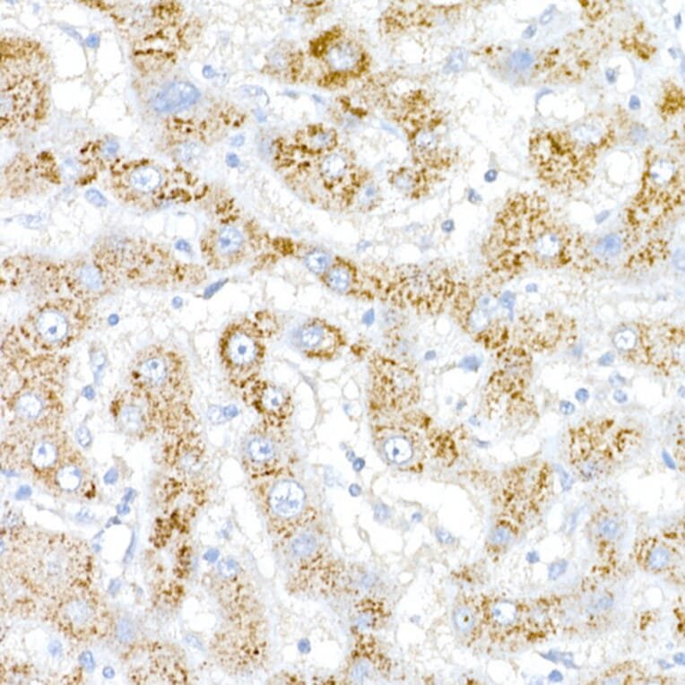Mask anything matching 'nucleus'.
<instances>
[{
    "mask_svg": "<svg viewBox=\"0 0 685 685\" xmlns=\"http://www.w3.org/2000/svg\"><path fill=\"white\" fill-rule=\"evenodd\" d=\"M592 125L572 130L542 131L530 141L529 152L539 177L550 186L570 191L585 185L598 152L608 141V131Z\"/></svg>",
    "mask_w": 685,
    "mask_h": 685,
    "instance_id": "obj_3",
    "label": "nucleus"
},
{
    "mask_svg": "<svg viewBox=\"0 0 685 685\" xmlns=\"http://www.w3.org/2000/svg\"><path fill=\"white\" fill-rule=\"evenodd\" d=\"M304 138V143L315 152H331L337 143V134L333 128L317 126L310 128Z\"/></svg>",
    "mask_w": 685,
    "mask_h": 685,
    "instance_id": "obj_37",
    "label": "nucleus"
},
{
    "mask_svg": "<svg viewBox=\"0 0 685 685\" xmlns=\"http://www.w3.org/2000/svg\"><path fill=\"white\" fill-rule=\"evenodd\" d=\"M596 530L599 536L602 538L611 540L617 535L620 530V525L614 516L604 515L600 517Z\"/></svg>",
    "mask_w": 685,
    "mask_h": 685,
    "instance_id": "obj_42",
    "label": "nucleus"
},
{
    "mask_svg": "<svg viewBox=\"0 0 685 685\" xmlns=\"http://www.w3.org/2000/svg\"><path fill=\"white\" fill-rule=\"evenodd\" d=\"M571 322L551 316L528 326L525 338L534 351H549L572 335Z\"/></svg>",
    "mask_w": 685,
    "mask_h": 685,
    "instance_id": "obj_26",
    "label": "nucleus"
},
{
    "mask_svg": "<svg viewBox=\"0 0 685 685\" xmlns=\"http://www.w3.org/2000/svg\"><path fill=\"white\" fill-rule=\"evenodd\" d=\"M74 456L65 455L54 470L56 485L65 491H74L82 482L83 470L81 463Z\"/></svg>",
    "mask_w": 685,
    "mask_h": 685,
    "instance_id": "obj_35",
    "label": "nucleus"
},
{
    "mask_svg": "<svg viewBox=\"0 0 685 685\" xmlns=\"http://www.w3.org/2000/svg\"><path fill=\"white\" fill-rule=\"evenodd\" d=\"M97 618V608L92 601L75 597L66 601L59 610L62 625L75 633L89 631Z\"/></svg>",
    "mask_w": 685,
    "mask_h": 685,
    "instance_id": "obj_31",
    "label": "nucleus"
},
{
    "mask_svg": "<svg viewBox=\"0 0 685 685\" xmlns=\"http://www.w3.org/2000/svg\"><path fill=\"white\" fill-rule=\"evenodd\" d=\"M137 393V392H136ZM142 395L137 393L136 399L130 397L117 403L115 416L119 428L129 436H142L149 429L150 412H147Z\"/></svg>",
    "mask_w": 685,
    "mask_h": 685,
    "instance_id": "obj_30",
    "label": "nucleus"
},
{
    "mask_svg": "<svg viewBox=\"0 0 685 685\" xmlns=\"http://www.w3.org/2000/svg\"><path fill=\"white\" fill-rule=\"evenodd\" d=\"M46 407V400L38 390L22 391L13 400V412L22 421H38Z\"/></svg>",
    "mask_w": 685,
    "mask_h": 685,
    "instance_id": "obj_33",
    "label": "nucleus"
},
{
    "mask_svg": "<svg viewBox=\"0 0 685 685\" xmlns=\"http://www.w3.org/2000/svg\"><path fill=\"white\" fill-rule=\"evenodd\" d=\"M511 538V532L510 529L505 525H500L497 527L490 536L491 542L495 545H502L507 542Z\"/></svg>",
    "mask_w": 685,
    "mask_h": 685,
    "instance_id": "obj_44",
    "label": "nucleus"
},
{
    "mask_svg": "<svg viewBox=\"0 0 685 685\" xmlns=\"http://www.w3.org/2000/svg\"><path fill=\"white\" fill-rule=\"evenodd\" d=\"M234 142H235V143H233L234 145H240V144H242V143H243V137H242V136H236V137L234 138Z\"/></svg>",
    "mask_w": 685,
    "mask_h": 685,
    "instance_id": "obj_53",
    "label": "nucleus"
},
{
    "mask_svg": "<svg viewBox=\"0 0 685 685\" xmlns=\"http://www.w3.org/2000/svg\"><path fill=\"white\" fill-rule=\"evenodd\" d=\"M377 294L400 308L437 315L448 306L457 281L442 265L402 264L389 272L386 282L376 276Z\"/></svg>",
    "mask_w": 685,
    "mask_h": 685,
    "instance_id": "obj_8",
    "label": "nucleus"
},
{
    "mask_svg": "<svg viewBox=\"0 0 685 685\" xmlns=\"http://www.w3.org/2000/svg\"><path fill=\"white\" fill-rule=\"evenodd\" d=\"M293 344L307 359L328 361L340 355L347 337L341 327L327 319L311 316L296 328Z\"/></svg>",
    "mask_w": 685,
    "mask_h": 685,
    "instance_id": "obj_17",
    "label": "nucleus"
},
{
    "mask_svg": "<svg viewBox=\"0 0 685 685\" xmlns=\"http://www.w3.org/2000/svg\"><path fill=\"white\" fill-rule=\"evenodd\" d=\"M120 586H121V583H120V581H118V580H117V579H115V580H112V581L110 582V584H109V586H108V592L110 594H117V593L119 591V589H120Z\"/></svg>",
    "mask_w": 685,
    "mask_h": 685,
    "instance_id": "obj_50",
    "label": "nucleus"
},
{
    "mask_svg": "<svg viewBox=\"0 0 685 685\" xmlns=\"http://www.w3.org/2000/svg\"><path fill=\"white\" fill-rule=\"evenodd\" d=\"M272 239L256 221L238 211L221 210L200 236L198 247L207 270L226 272L271 249Z\"/></svg>",
    "mask_w": 685,
    "mask_h": 685,
    "instance_id": "obj_7",
    "label": "nucleus"
},
{
    "mask_svg": "<svg viewBox=\"0 0 685 685\" xmlns=\"http://www.w3.org/2000/svg\"><path fill=\"white\" fill-rule=\"evenodd\" d=\"M640 438L637 429L612 420L586 421L570 430L569 464L584 480L599 479L632 453Z\"/></svg>",
    "mask_w": 685,
    "mask_h": 685,
    "instance_id": "obj_6",
    "label": "nucleus"
},
{
    "mask_svg": "<svg viewBox=\"0 0 685 685\" xmlns=\"http://www.w3.org/2000/svg\"><path fill=\"white\" fill-rule=\"evenodd\" d=\"M199 97V91L193 84L177 82L158 91L152 100V107L159 113L177 112L194 105Z\"/></svg>",
    "mask_w": 685,
    "mask_h": 685,
    "instance_id": "obj_27",
    "label": "nucleus"
},
{
    "mask_svg": "<svg viewBox=\"0 0 685 685\" xmlns=\"http://www.w3.org/2000/svg\"><path fill=\"white\" fill-rule=\"evenodd\" d=\"M80 663L83 666V668L91 672L94 669V660L92 654L90 651H84L79 656Z\"/></svg>",
    "mask_w": 685,
    "mask_h": 685,
    "instance_id": "obj_46",
    "label": "nucleus"
},
{
    "mask_svg": "<svg viewBox=\"0 0 685 685\" xmlns=\"http://www.w3.org/2000/svg\"><path fill=\"white\" fill-rule=\"evenodd\" d=\"M240 462L251 480L264 479L292 470L295 454L288 424L260 419L241 441Z\"/></svg>",
    "mask_w": 685,
    "mask_h": 685,
    "instance_id": "obj_12",
    "label": "nucleus"
},
{
    "mask_svg": "<svg viewBox=\"0 0 685 685\" xmlns=\"http://www.w3.org/2000/svg\"><path fill=\"white\" fill-rule=\"evenodd\" d=\"M370 372L377 395L393 407H404L416 398L417 382L414 373L381 354L369 360Z\"/></svg>",
    "mask_w": 685,
    "mask_h": 685,
    "instance_id": "obj_18",
    "label": "nucleus"
},
{
    "mask_svg": "<svg viewBox=\"0 0 685 685\" xmlns=\"http://www.w3.org/2000/svg\"><path fill=\"white\" fill-rule=\"evenodd\" d=\"M671 560V555L669 551L662 547H653L646 557V565L653 570H659L664 568Z\"/></svg>",
    "mask_w": 685,
    "mask_h": 685,
    "instance_id": "obj_41",
    "label": "nucleus"
},
{
    "mask_svg": "<svg viewBox=\"0 0 685 685\" xmlns=\"http://www.w3.org/2000/svg\"><path fill=\"white\" fill-rule=\"evenodd\" d=\"M115 634L119 642L124 644L130 643L135 637L134 624L128 618H121L117 623Z\"/></svg>",
    "mask_w": 685,
    "mask_h": 685,
    "instance_id": "obj_43",
    "label": "nucleus"
},
{
    "mask_svg": "<svg viewBox=\"0 0 685 685\" xmlns=\"http://www.w3.org/2000/svg\"><path fill=\"white\" fill-rule=\"evenodd\" d=\"M681 179L680 166L672 159L657 157L652 160L628 213L631 226L649 228L672 212L683 198Z\"/></svg>",
    "mask_w": 685,
    "mask_h": 685,
    "instance_id": "obj_11",
    "label": "nucleus"
},
{
    "mask_svg": "<svg viewBox=\"0 0 685 685\" xmlns=\"http://www.w3.org/2000/svg\"><path fill=\"white\" fill-rule=\"evenodd\" d=\"M568 241L544 197L518 194L507 200L495 220L489 241L490 266L495 273L507 274L526 263L565 264L570 258Z\"/></svg>",
    "mask_w": 685,
    "mask_h": 685,
    "instance_id": "obj_1",
    "label": "nucleus"
},
{
    "mask_svg": "<svg viewBox=\"0 0 685 685\" xmlns=\"http://www.w3.org/2000/svg\"><path fill=\"white\" fill-rule=\"evenodd\" d=\"M29 464L36 472H53L59 464L63 455L61 447L51 437H43L36 440L29 451Z\"/></svg>",
    "mask_w": 685,
    "mask_h": 685,
    "instance_id": "obj_32",
    "label": "nucleus"
},
{
    "mask_svg": "<svg viewBox=\"0 0 685 685\" xmlns=\"http://www.w3.org/2000/svg\"><path fill=\"white\" fill-rule=\"evenodd\" d=\"M104 677L111 679L114 676V670L111 667H106L103 670Z\"/></svg>",
    "mask_w": 685,
    "mask_h": 685,
    "instance_id": "obj_52",
    "label": "nucleus"
},
{
    "mask_svg": "<svg viewBox=\"0 0 685 685\" xmlns=\"http://www.w3.org/2000/svg\"><path fill=\"white\" fill-rule=\"evenodd\" d=\"M204 74L207 77H211L212 74H214L213 71L212 69L208 70V66L204 69Z\"/></svg>",
    "mask_w": 685,
    "mask_h": 685,
    "instance_id": "obj_54",
    "label": "nucleus"
},
{
    "mask_svg": "<svg viewBox=\"0 0 685 685\" xmlns=\"http://www.w3.org/2000/svg\"><path fill=\"white\" fill-rule=\"evenodd\" d=\"M384 452L389 461L398 464L409 462L413 455L411 442L402 436L388 438L384 444Z\"/></svg>",
    "mask_w": 685,
    "mask_h": 685,
    "instance_id": "obj_38",
    "label": "nucleus"
},
{
    "mask_svg": "<svg viewBox=\"0 0 685 685\" xmlns=\"http://www.w3.org/2000/svg\"><path fill=\"white\" fill-rule=\"evenodd\" d=\"M135 542H136V537H135V535H133V537L131 539V542L129 544V547H128V549L126 551V557H125V561L126 562H128V561H130L132 559L134 552V549H135Z\"/></svg>",
    "mask_w": 685,
    "mask_h": 685,
    "instance_id": "obj_49",
    "label": "nucleus"
},
{
    "mask_svg": "<svg viewBox=\"0 0 685 685\" xmlns=\"http://www.w3.org/2000/svg\"><path fill=\"white\" fill-rule=\"evenodd\" d=\"M326 61L338 74H356L365 69L364 50L355 41L339 40L328 48Z\"/></svg>",
    "mask_w": 685,
    "mask_h": 685,
    "instance_id": "obj_29",
    "label": "nucleus"
},
{
    "mask_svg": "<svg viewBox=\"0 0 685 685\" xmlns=\"http://www.w3.org/2000/svg\"><path fill=\"white\" fill-rule=\"evenodd\" d=\"M271 250L282 257L296 260L317 279L327 270L334 256L316 244L284 237L273 238Z\"/></svg>",
    "mask_w": 685,
    "mask_h": 685,
    "instance_id": "obj_24",
    "label": "nucleus"
},
{
    "mask_svg": "<svg viewBox=\"0 0 685 685\" xmlns=\"http://www.w3.org/2000/svg\"><path fill=\"white\" fill-rule=\"evenodd\" d=\"M354 610L353 622L360 631L374 630L384 623L386 610L384 606L376 600H362Z\"/></svg>",
    "mask_w": 685,
    "mask_h": 685,
    "instance_id": "obj_34",
    "label": "nucleus"
},
{
    "mask_svg": "<svg viewBox=\"0 0 685 685\" xmlns=\"http://www.w3.org/2000/svg\"><path fill=\"white\" fill-rule=\"evenodd\" d=\"M180 179L169 177L159 168L142 164L125 169L113 178L118 196L126 203L143 209L156 208L169 202H186L192 198Z\"/></svg>",
    "mask_w": 685,
    "mask_h": 685,
    "instance_id": "obj_14",
    "label": "nucleus"
},
{
    "mask_svg": "<svg viewBox=\"0 0 685 685\" xmlns=\"http://www.w3.org/2000/svg\"><path fill=\"white\" fill-rule=\"evenodd\" d=\"M453 621L459 633L471 636L476 628L477 617L473 608L465 603H460L453 611Z\"/></svg>",
    "mask_w": 685,
    "mask_h": 685,
    "instance_id": "obj_39",
    "label": "nucleus"
},
{
    "mask_svg": "<svg viewBox=\"0 0 685 685\" xmlns=\"http://www.w3.org/2000/svg\"><path fill=\"white\" fill-rule=\"evenodd\" d=\"M354 170L353 158L345 150L327 154L318 166V173L323 186L329 192L339 191Z\"/></svg>",
    "mask_w": 685,
    "mask_h": 685,
    "instance_id": "obj_28",
    "label": "nucleus"
},
{
    "mask_svg": "<svg viewBox=\"0 0 685 685\" xmlns=\"http://www.w3.org/2000/svg\"><path fill=\"white\" fill-rule=\"evenodd\" d=\"M423 119H412L409 124L408 140L415 165L427 170L449 169L455 161L453 151L443 147L436 119L429 118L428 122Z\"/></svg>",
    "mask_w": 685,
    "mask_h": 685,
    "instance_id": "obj_20",
    "label": "nucleus"
},
{
    "mask_svg": "<svg viewBox=\"0 0 685 685\" xmlns=\"http://www.w3.org/2000/svg\"><path fill=\"white\" fill-rule=\"evenodd\" d=\"M90 304L58 296L33 308L20 323L18 331L27 346L51 353L74 343L87 328L91 315Z\"/></svg>",
    "mask_w": 685,
    "mask_h": 685,
    "instance_id": "obj_9",
    "label": "nucleus"
},
{
    "mask_svg": "<svg viewBox=\"0 0 685 685\" xmlns=\"http://www.w3.org/2000/svg\"><path fill=\"white\" fill-rule=\"evenodd\" d=\"M684 432L676 441L674 446V454L680 464H684Z\"/></svg>",
    "mask_w": 685,
    "mask_h": 685,
    "instance_id": "obj_47",
    "label": "nucleus"
},
{
    "mask_svg": "<svg viewBox=\"0 0 685 685\" xmlns=\"http://www.w3.org/2000/svg\"><path fill=\"white\" fill-rule=\"evenodd\" d=\"M94 257L107 266L118 280L168 290L189 289L207 278L204 264L178 257L169 248L142 239L106 242L95 249Z\"/></svg>",
    "mask_w": 685,
    "mask_h": 685,
    "instance_id": "obj_2",
    "label": "nucleus"
},
{
    "mask_svg": "<svg viewBox=\"0 0 685 685\" xmlns=\"http://www.w3.org/2000/svg\"><path fill=\"white\" fill-rule=\"evenodd\" d=\"M129 377L137 393L161 412L171 429L185 425L191 414V384L181 353L161 345L144 347L132 360Z\"/></svg>",
    "mask_w": 685,
    "mask_h": 685,
    "instance_id": "obj_4",
    "label": "nucleus"
},
{
    "mask_svg": "<svg viewBox=\"0 0 685 685\" xmlns=\"http://www.w3.org/2000/svg\"><path fill=\"white\" fill-rule=\"evenodd\" d=\"M640 352L635 359L663 374L680 369L683 364L684 333L682 329L667 325H642L639 328Z\"/></svg>",
    "mask_w": 685,
    "mask_h": 685,
    "instance_id": "obj_16",
    "label": "nucleus"
},
{
    "mask_svg": "<svg viewBox=\"0 0 685 685\" xmlns=\"http://www.w3.org/2000/svg\"><path fill=\"white\" fill-rule=\"evenodd\" d=\"M279 329L278 316L268 309L238 316L224 326L218 340V356L233 387L242 391L260 378L268 342Z\"/></svg>",
    "mask_w": 685,
    "mask_h": 685,
    "instance_id": "obj_5",
    "label": "nucleus"
},
{
    "mask_svg": "<svg viewBox=\"0 0 685 685\" xmlns=\"http://www.w3.org/2000/svg\"><path fill=\"white\" fill-rule=\"evenodd\" d=\"M118 149L117 143L114 141H108L107 142L104 146L101 148L102 153L106 156H112L116 153V152Z\"/></svg>",
    "mask_w": 685,
    "mask_h": 685,
    "instance_id": "obj_48",
    "label": "nucleus"
},
{
    "mask_svg": "<svg viewBox=\"0 0 685 685\" xmlns=\"http://www.w3.org/2000/svg\"><path fill=\"white\" fill-rule=\"evenodd\" d=\"M317 550V541L310 532H304L294 537L291 542V551L299 559H310Z\"/></svg>",
    "mask_w": 685,
    "mask_h": 685,
    "instance_id": "obj_40",
    "label": "nucleus"
},
{
    "mask_svg": "<svg viewBox=\"0 0 685 685\" xmlns=\"http://www.w3.org/2000/svg\"><path fill=\"white\" fill-rule=\"evenodd\" d=\"M86 43H87V44H88L90 47H96V46L98 45V43H99V38H98L96 35H90V36H89V37L86 39Z\"/></svg>",
    "mask_w": 685,
    "mask_h": 685,
    "instance_id": "obj_51",
    "label": "nucleus"
},
{
    "mask_svg": "<svg viewBox=\"0 0 685 685\" xmlns=\"http://www.w3.org/2000/svg\"><path fill=\"white\" fill-rule=\"evenodd\" d=\"M25 551L24 565L29 580L40 591L59 594L87 572L86 551L65 536H46Z\"/></svg>",
    "mask_w": 685,
    "mask_h": 685,
    "instance_id": "obj_10",
    "label": "nucleus"
},
{
    "mask_svg": "<svg viewBox=\"0 0 685 685\" xmlns=\"http://www.w3.org/2000/svg\"><path fill=\"white\" fill-rule=\"evenodd\" d=\"M498 370L491 377L492 386L503 394H521L531 377V356L519 347L504 348L499 352Z\"/></svg>",
    "mask_w": 685,
    "mask_h": 685,
    "instance_id": "obj_23",
    "label": "nucleus"
},
{
    "mask_svg": "<svg viewBox=\"0 0 685 685\" xmlns=\"http://www.w3.org/2000/svg\"><path fill=\"white\" fill-rule=\"evenodd\" d=\"M387 182L397 193L409 200H420L430 191L433 181L427 169L402 166L387 172Z\"/></svg>",
    "mask_w": 685,
    "mask_h": 685,
    "instance_id": "obj_25",
    "label": "nucleus"
},
{
    "mask_svg": "<svg viewBox=\"0 0 685 685\" xmlns=\"http://www.w3.org/2000/svg\"><path fill=\"white\" fill-rule=\"evenodd\" d=\"M318 281L327 290L357 300H373L377 295L375 276L353 260L339 255L334 256Z\"/></svg>",
    "mask_w": 685,
    "mask_h": 685,
    "instance_id": "obj_19",
    "label": "nucleus"
},
{
    "mask_svg": "<svg viewBox=\"0 0 685 685\" xmlns=\"http://www.w3.org/2000/svg\"><path fill=\"white\" fill-rule=\"evenodd\" d=\"M195 149H198L195 144H186L178 149V158L183 161H187L195 155Z\"/></svg>",
    "mask_w": 685,
    "mask_h": 685,
    "instance_id": "obj_45",
    "label": "nucleus"
},
{
    "mask_svg": "<svg viewBox=\"0 0 685 685\" xmlns=\"http://www.w3.org/2000/svg\"><path fill=\"white\" fill-rule=\"evenodd\" d=\"M485 617L493 628L508 629L517 620L518 608L511 601L497 600L485 608Z\"/></svg>",
    "mask_w": 685,
    "mask_h": 685,
    "instance_id": "obj_36",
    "label": "nucleus"
},
{
    "mask_svg": "<svg viewBox=\"0 0 685 685\" xmlns=\"http://www.w3.org/2000/svg\"><path fill=\"white\" fill-rule=\"evenodd\" d=\"M496 305L485 289L457 282L447 307L453 319L473 340L488 349H499L508 340V327L494 314Z\"/></svg>",
    "mask_w": 685,
    "mask_h": 685,
    "instance_id": "obj_13",
    "label": "nucleus"
},
{
    "mask_svg": "<svg viewBox=\"0 0 685 685\" xmlns=\"http://www.w3.org/2000/svg\"><path fill=\"white\" fill-rule=\"evenodd\" d=\"M253 481L256 482L257 498L271 521L297 526L300 521L314 517V509L307 505V492L293 477L292 470Z\"/></svg>",
    "mask_w": 685,
    "mask_h": 685,
    "instance_id": "obj_15",
    "label": "nucleus"
},
{
    "mask_svg": "<svg viewBox=\"0 0 685 685\" xmlns=\"http://www.w3.org/2000/svg\"><path fill=\"white\" fill-rule=\"evenodd\" d=\"M244 403L260 419L279 424H288L294 413L291 393L284 386L265 378H258L242 390Z\"/></svg>",
    "mask_w": 685,
    "mask_h": 685,
    "instance_id": "obj_21",
    "label": "nucleus"
},
{
    "mask_svg": "<svg viewBox=\"0 0 685 685\" xmlns=\"http://www.w3.org/2000/svg\"><path fill=\"white\" fill-rule=\"evenodd\" d=\"M339 206L349 212L369 213L384 201L382 188L367 169H354L337 193Z\"/></svg>",
    "mask_w": 685,
    "mask_h": 685,
    "instance_id": "obj_22",
    "label": "nucleus"
}]
</instances>
